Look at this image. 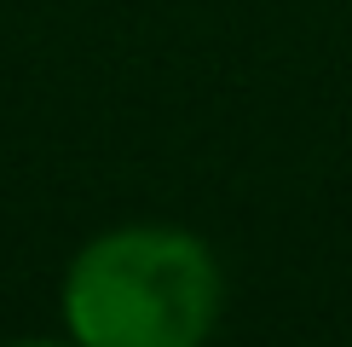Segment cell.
<instances>
[{"instance_id":"1","label":"cell","mask_w":352,"mask_h":347,"mask_svg":"<svg viewBox=\"0 0 352 347\" xmlns=\"http://www.w3.org/2000/svg\"><path fill=\"white\" fill-rule=\"evenodd\" d=\"M219 301V260L197 231L122 226L69 260L64 324L76 347H202Z\"/></svg>"},{"instance_id":"2","label":"cell","mask_w":352,"mask_h":347,"mask_svg":"<svg viewBox=\"0 0 352 347\" xmlns=\"http://www.w3.org/2000/svg\"><path fill=\"white\" fill-rule=\"evenodd\" d=\"M23 347H64V341H23Z\"/></svg>"}]
</instances>
